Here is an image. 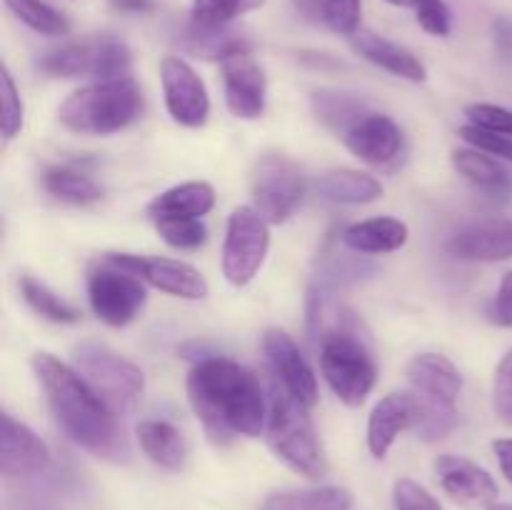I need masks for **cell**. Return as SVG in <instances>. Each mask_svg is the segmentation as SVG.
Segmentation results:
<instances>
[{"label": "cell", "instance_id": "obj_1", "mask_svg": "<svg viewBox=\"0 0 512 510\" xmlns=\"http://www.w3.org/2000/svg\"><path fill=\"white\" fill-rule=\"evenodd\" d=\"M188 398L213 443L225 445L235 435L255 438L268 423L260 380L223 355H208L190 370Z\"/></svg>", "mask_w": 512, "mask_h": 510}, {"label": "cell", "instance_id": "obj_2", "mask_svg": "<svg viewBox=\"0 0 512 510\" xmlns=\"http://www.w3.org/2000/svg\"><path fill=\"white\" fill-rule=\"evenodd\" d=\"M33 370L48 395L53 415L80 448L105 460H128V438L115 410L90 388L78 370L50 353H35Z\"/></svg>", "mask_w": 512, "mask_h": 510}, {"label": "cell", "instance_id": "obj_3", "mask_svg": "<svg viewBox=\"0 0 512 510\" xmlns=\"http://www.w3.org/2000/svg\"><path fill=\"white\" fill-rule=\"evenodd\" d=\"M143 113V93L133 78H108L75 90L58 115L73 133L110 135L128 128Z\"/></svg>", "mask_w": 512, "mask_h": 510}, {"label": "cell", "instance_id": "obj_4", "mask_svg": "<svg viewBox=\"0 0 512 510\" xmlns=\"http://www.w3.org/2000/svg\"><path fill=\"white\" fill-rule=\"evenodd\" d=\"M265 428H268L270 448L288 468L310 480H320L328 473V463H325L323 448L308 415V405L293 398L283 385H275L270 390Z\"/></svg>", "mask_w": 512, "mask_h": 510}, {"label": "cell", "instance_id": "obj_5", "mask_svg": "<svg viewBox=\"0 0 512 510\" xmlns=\"http://www.w3.org/2000/svg\"><path fill=\"white\" fill-rule=\"evenodd\" d=\"M318 345L320 368L333 393L345 405H363L378 380V368L358 325L330 330Z\"/></svg>", "mask_w": 512, "mask_h": 510}, {"label": "cell", "instance_id": "obj_6", "mask_svg": "<svg viewBox=\"0 0 512 510\" xmlns=\"http://www.w3.org/2000/svg\"><path fill=\"white\" fill-rule=\"evenodd\" d=\"M75 370L115 413L130 410L143 395V370L103 343L85 340L75 345Z\"/></svg>", "mask_w": 512, "mask_h": 510}, {"label": "cell", "instance_id": "obj_7", "mask_svg": "<svg viewBox=\"0 0 512 510\" xmlns=\"http://www.w3.org/2000/svg\"><path fill=\"white\" fill-rule=\"evenodd\" d=\"M38 65L48 75H60V78L93 75V78L108 80L120 78L130 68V50L123 40L110 38V35H95V38L48 50Z\"/></svg>", "mask_w": 512, "mask_h": 510}, {"label": "cell", "instance_id": "obj_8", "mask_svg": "<svg viewBox=\"0 0 512 510\" xmlns=\"http://www.w3.org/2000/svg\"><path fill=\"white\" fill-rule=\"evenodd\" d=\"M270 248L268 223L255 208H235L223 243V275L230 285H248L263 268Z\"/></svg>", "mask_w": 512, "mask_h": 510}, {"label": "cell", "instance_id": "obj_9", "mask_svg": "<svg viewBox=\"0 0 512 510\" xmlns=\"http://www.w3.org/2000/svg\"><path fill=\"white\" fill-rule=\"evenodd\" d=\"M145 298L148 295H145L143 280L135 278L128 270H120L115 265L110 268L95 265L88 270L90 308L103 323L113 325V328L133 323L140 310L145 308Z\"/></svg>", "mask_w": 512, "mask_h": 510}, {"label": "cell", "instance_id": "obj_10", "mask_svg": "<svg viewBox=\"0 0 512 510\" xmlns=\"http://www.w3.org/2000/svg\"><path fill=\"white\" fill-rule=\"evenodd\" d=\"M303 198V173L290 158L270 153L253 175V208L265 223H283Z\"/></svg>", "mask_w": 512, "mask_h": 510}, {"label": "cell", "instance_id": "obj_11", "mask_svg": "<svg viewBox=\"0 0 512 510\" xmlns=\"http://www.w3.org/2000/svg\"><path fill=\"white\" fill-rule=\"evenodd\" d=\"M105 263L128 270L135 278L145 280L163 293L185 300H203L208 295V283L198 268L173 258H145L130 253H105Z\"/></svg>", "mask_w": 512, "mask_h": 510}, {"label": "cell", "instance_id": "obj_12", "mask_svg": "<svg viewBox=\"0 0 512 510\" xmlns=\"http://www.w3.org/2000/svg\"><path fill=\"white\" fill-rule=\"evenodd\" d=\"M160 75L170 118L188 128H200L210 115V98L200 75L183 58H165Z\"/></svg>", "mask_w": 512, "mask_h": 510}, {"label": "cell", "instance_id": "obj_13", "mask_svg": "<svg viewBox=\"0 0 512 510\" xmlns=\"http://www.w3.org/2000/svg\"><path fill=\"white\" fill-rule=\"evenodd\" d=\"M263 350L270 370L280 380V385L293 398H298L300 403L313 408L318 403V380H315V373L308 360H305V355L300 353L298 343L285 330L270 328L263 335Z\"/></svg>", "mask_w": 512, "mask_h": 510}, {"label": "cell", "instance_id": "obj_14", "mask_svg": "<svg viewBox=\"0 0 512 510\" xmlns=\"http://www.w3.org/2000/svg\"><path fill=\"white\" fill-rule=\"evenodd\" d=\"M50 465V450L28 425L3 413L0 418V473L5 478H30Z\"/></svg>", "mask_w": 512, "mask_h": 510}, {"label": "cell", "instance_id": "obj_15", "mask_svg": "<svg viewBox=\"0 0 512 510\" xmlns=\"http://www.w3.org/2000/svg\"><path fill=\"white\" fill-rule=\"evenodd\" d=\"M225 103L240 120H258L265 113V73L250 53L223 60Z\"/></svg>", "mask_w": 512, "mask_h": 510}, {"label": "cell", "instance_id": "obj_16", "mask_svg": "<svg viewBox=\"0 0 512 510\" xmlns=\"http://www.w3.org/2000/svg\"><path fill=\"white\" fill-rule=\"evenodd\" d=\"M345 145L353 155H358L360 160L370 165H378V168H385V165H393L395 160L403 155L405 138L400 125L395 123L390 115L383 113H370L360 120L355 128H350L348 133L343 135Z\"/></svg>", "mask_w": 512, "mask_h": 510}, {"label": "cell", "instance_id": "obj_17", "mask_svg": "<svg viewBox=\"0 0 512 510\" xmlns=\"http://www.w3.org/2000/svg\"><path fill=\"white\" fill-rule=\"evenodd\" d=\"M435 473H438V483L443 485L445 493L465 508L490 505L498 498V483L493 480V475L468 458L440 455L435 460Z\"/></svg>", "mask_w": 512, "mask_h": 510}, {"label": "cell", "instance_id": "obj_18", "mask_svg": "<svg viewBox=\"0 0 512 510\" xmlns=\"http://www.w3.org/2000/svg\"><path fill=\"white\" fill-rule=\"evenodd\" d=\"M448 253L460 260L495 263L512 258V220L495 218L465 225L448 240Z\"/></svg>", "mask_w": 512, "mask_h": 510}, {"label": "cell", "instance_id": "obj_19", "mask_svg": "<svg viewBox=\"0 0 512 510\" xmlns=\"http://www.w3.org/2000/svg\"><path fill=\"white\" fill-rule=\"evenodd\" d=\"M415 423V395L390 393L380 400L370 413L368 448L375 458H385L398 435L413 428Z\"/></svg>", "mask_w": 512, "mask_h": 510}, {"label": "cell", "instance_id": "obj_20", "mask_svg": "<svg viewBox=\"0 0 512 510\" xmlns=\"http://www.w3.org/2000/svg\"><path fill=\"white\" fill-rule=\"evenodd\" d=\"M408 380L413 383L415 395L445 400V403H458V395L463 390L460 370L455 368L453 360L440 353L415 355L408 363Z\"/></svg>", "mask_w": 512, "mask_h": 510}, {"label": "cell", "instance_id": "obj_21", "mask_svg": "<svg viewBox=\"0 0 512 510\" xmlns=\"http://www.w3.org/2000/svg\"><path fill=\"white\" fill-rule=\"evenodd\" d=\"M353 48L355 53L363 55L365 60L375 63L378 68L388 70V73L398 75V78L413 80V83H423V80L428 78L425 65L420 63L408 48L393 43V40H385L380 38V35L360 30V33L353 35Z\"/></svg>", "mask_w": 512, "mask_h": 510}, {"label": "cell", "instance_id": "obj_22", "mask_svg": "<svg viewBox=\"0 0 512 510\" xmlns=\"http://www.w3.org/2000/svg\"><path fill=\"white\" fill-rule=\"evenodd\" d=\"M345 248L355 253L385 255L400 250L408 243V225L398 218H370L348 225L340 233Z\"/></svg>", "mask_w": 512, "mask_h": 510}, {"label": "cell", "instance_id": "obj_23", "mask_svg": "<svg viewBox=\"0 0 512 510\" xmlns=\"http://www.w3.org/2000/svg\"><path fill=\"white\" fill-rule=\"evenodd\" d=\"M215 190L213 185L203 180H190V183L175 185L165 190L158 198L150 200L148 215L153 220L160 218H203L213 210Z\"/></svg>", "mask_w": 512, "mask_h": 510}, {"label": "cell", "instance_id": "obj_24", "mask_svg": "<svg viewBox=\"0 0 512 510\" xmlns=\"http://www.w3.org/2000/svg\"><path fill=\"white\" fill-rule=\"evenodd\" d=\"M315 190H318L325 200H330V203L345 205L373 203V200H378L380 195H383V185H380L378 178L353 168L325 170V173L315 180Z\"/></svg>", "mask_w": 512, "mask_h": 510}, {"label": "cell", "instance_id": "obj_25", "mask_svg": "<svg viewBox=\"0 0 512 510\" xmlns=\"http://www.w3.org/2000/svg\"><path fill=\"white\" fill-rule=\"evenodd\" d=\"M138 443L155 465L165 470H180L185 465V440L168 420H140Z\"/></svg>", "mask_w": 512, "mask_h": 510}, {"label": "cell", "instance_id": "obj_26", "mask_svg": "<svg viewBox=\"0 0 512 510\" xmlns=\"http://www.w3.org/2000/svg\"><path fill=\"white\" fill-rule=\"evenodd\" d=\"M183 48L188 53L198 55V58L220 60L223 63L230 55L248 53L250 43L240 33L230 30L228 25L225 28H205V25H198L190 20L183 33Z\"/></svg>", "mask_w": 512, "mask_h": 510}, {"label": "cell", "instance_id": "obj_27", "mask_svg": "<svg viewBox=\"0 0 512 510\" xmlns=\"http://www.w3.org/2000/svg\"><path fill=\"white\" fill-rule=\"evenodd\" d=\"M313 110L323 125H328L335 133H348L350 128L360 123L365 115H370L368 103L358 95L343 93V90H315Z\"/></svg>", "mask_w": 512, "mask_h": 510}, {"label": "cell", "instance_id": "obj_28", "mask_svg": "<svg viewBox=\"0 0 512 510\" xmlns=\"http://www.w3.org/2000/svg\"><path fill=\"white\" fill-rule=\"evenodd\" d=\"M453 165L463 178H468L470 183L488 190V193L508 195L512 190V178L508 170H505L498 160L485 155L483 150L478 148L453 150Z\"/></svg>", "mask_w": 512, "mask_h": 510}, {"label": "cell", "instance_id": "obj_29", "mask_svg": "<svg viewBox=\"0 0 512 510\" xmlns=\"http://www.w3.org/2000/svg\"><path fill=\"white\" fill-rule=\"evenodd\" d=\"M263 510H353V495L335 485L280 490L265 500Z\"/></svg>", "mask_w": 512, "mask_h": 510}, {"label": "cell", "instance_id": "obj_30", "mask_svg": "<svg viewBox=\"0 0 512 510\" xmlns=\"http://www.w3.org/2000/svg\"><path fill=\"white\" fill-rule=\"evenodd\" d=\"M43 188L53 198L73 205L95 203L103 195L100 185L88 173L73 168V165H50L43 173Z\"/></svg>", "mask_w": 512, "mask_h": 510}, {"label": "cell", "instance_id": "obj_31", "mask_svg": "<svg viewBox=\"0 0 512 510\" xmlns=\"http://www.w3.org/2000/svg\"><path fill=\"white\" fill-rule=\"evenodd\" d=\"M20 293H23L25 303L35 310L38 315H43L45 320H53V323H78L80 310L75 305H70L68 300L60 298L58 293L43 285L40 280H35L33 275H20Z\"/></svg>", "mask_w": 512, "mask_h": 510}, {"label": "cell", "instance_id": "obj_32", "mask_svg": "<svg viewBox=\"0 0 512 510\" xmlns=\"http://www.w3.org/2000/svg\"><path fill=\"white\" fill-rule=\"evenodd\" d=\"M455 425H458V408H455V403L415 395L413 428L418 430L420 438L428 440V443H435V440H443L445 435L453 433Z\"/></svg>", "mask_w": 512, "mask_h": 510}, {"label": "cell", "instance_id": "obj_33", "mask_svg": "<svg viewBox=\"0 0 512 510\" xmlns=\"http://www.w3.org/2000/svg\"><path fill=\"white\" fill-rule=\"evenodd\" d=\"M13 15L23 20L30 30L43 35H65L70 30L68 18L45 0H5Z\"/></svg>", "mask_w": 512, "mask_h": 510}, {"label": "cell", "instance_id": "obj_34", "mask_svg": "<svg viewBox=\"0 0 512 510\" xmlns=\"http://www.w3.org/2000/svg\"><path fill=\"white\" fill-rule=\"evenodd\" d=\"M265 0H193V13L190 20L205 28H225L230 20L250 10L263 8Z\"/></svg>", "mask_w": 512, "mask_h": 510}, {"label": "cell", "instance_id": "obj_35", "mask_svg": "<svg viewBox=\"0 0 512 510\" xmlns=\"http://www.w3.org/2000/svg\"><path fill=\"white\" fill-rule=\"evenodd\" d=\"M155 228L165 243L178 250H195L208 240V228L200 218H160Z\"/></svg>", "mask_w": 512, "mask_h": 510}, {"label": "cell", "instance_id": "obj_36", "mask_svg": "<svg viewBox=\"0 0 512 510\" xmlns=\"http://www.w3.org/2000/svg\"><path fill=\"white\" fill-rule=\"evenodd\" d=\"M0 100H3V138L13 140L23 128V100H20L13 75L5 65L0 73Z\"/></svg>", "mask_w": 512, "mask_h": 510}, {"label": "cell", "instance_id": "obj_37", "mask_svg": "<svg viewBox=\"0 0 512 510\" xmlns=\"http://www.w3.org/2000/svg\"><path fill=\"white\" fill-rule=\"evenodd\" d=\"M493 405L498 418L512 428V350L503 355L493 378Z\"/></svg>", "mask_w": 512, "mask_h": 510}, {"label": "cell", "instance_id": "obj_38", "mask_svg": "<svg viewBox=\"0 0 512 510\" xmlns=\"http://www.w3.org/2000/svg\"><path fill=\"white\" fill-rule=\"evenodd\" d=\"M465 115L478 128L490 130V133L510 135L512 138V110L508 108H500V105L490 103H475L465 110Z\"/></svg>", "mask_w": 512, "mask_h": 510}, {"label": "cell", "instance_id": "obj_39", "mask_svg": "<svg viewBox=\"0 0 512 510\" xmlns=\"http://www.w3.org/2000/svg\"><path fill=\"white\" fill-rule=\"evenodd\" d=\"M460 138L465 143H470L473 148L483 150L488 155H498V158L512 160V138L510 135H500V133H490V130L478 128V125H465L460 128Z\"/></svg>", "mask_w": 512, "mask_h": 510}, {"label": "cell", "instance_id": "obj_40", "mask_svg": "<svg viewBox=\"0 0 512 510\" xmlns=\"http://www.w3.org/2000/svg\"><path fill=\"white\" fill-rule=\"evenodd\" d=\"M395 510H443L438 500L420 483L410 478H400L393 488Z\"/></svg>", "mask_w": 512, "mask_h": 510}, {"label": "cell", "instance_id": "obj_41", "mask_svg": "<svg viewBox=\"0 0 512 510\" xmlns=\"http://www.w3.org/2000/svg\"><path fill=\"white\" fill-rule=\"evenodd\" d=\"M325 23L343 35L358 33L360 0H328L325 3Z\"/></svg>", "mask_w": 512, "mask_h": 510}, {"label": "cell", "instance_id": "obj_42", "mask_svg": "<svg viewBox=\"0 0 512 510\" xmlns=\"http://www.w3.org/2000/svg\"><path fill=\"white\" fill-rule=\"evenodd\" d=\"M418 23L430 35H448L453 28V15L445 0H423L418 5Z\"/></svg>", "mask_w": 512, "mask_h": 510}, {"label": "cell", "instance_id": "obj_43", "mask_svg": "<svg viewBox=\"0 0 512 510\" xmlns=\"http://www.w3.org/2000/svg\"><path fill=\"white\" fill-rule=\"evenodd\" d=\"M488 315L495 325L512 328V270L503 275V283H500V290L498 295H495V300L490 303Z\"/></svg>", "mask_w": 512, "mask_h": 510}, {"label": "cell", "instance_id": "obj_44", "mask_svg": "<svg viewBox=\"0 0 512 510\" xmlns=\"http://www.w3.org/2000/svg\"><path fill=\"white\" fill-rule=\"evenodd\" d=\"M495 35V48H498L500 58L512 63V20L498 18L493 25Z\"/></svg>", "mask_w": 512, "mask_h": 510}, {"label": "cell", "instance_id": "obj_45", "mask_svg": "<svg viewBox=\"0 0 512 510\" xmlns=\"http://www.w3.org/2000/svg\"><path fill=\"white\" fill-rule=\"evenodd\" d=\"M493 450L500 463V470H503L505 478L512 483V438H498L493 443Z\"/></svg>", "mask_w": 512, "mask_h": 510}, {"label": "cell", "instance_id": "obj_46", "mask_svg": "<svg viewBox=\"0 0 512 510\" xmlns=\"http://www.w3.org/2000/svg\"><path fill=\"white\" fill-rule=\"evenodd\" d=\"M325 3H328V0H293L295 10L308 20L325 18Z\"/></svg>", "mask_w": 512, "mask_h": 510}, {"label": "cell", "instance_id": "obj_47", "mask_svg": "<svg viewBox=\"0 0 512 510\" xmlns=\"http://www.w3.org/2000/svg\"><path fill=\"white\" fill-rule=\"evenodd\" d=\"M120 13H150L155 8V0H110Z\"/></svg>", "mask_w": 512, "mask_h": 510}, {"label": "cell", "instance_id": "obj_48", "mask_svg": "<svg viewBox=\"0 0 512 510\" xmlns=\"http://www.w3.org/2000/svg\"><path fill=\"white\" fill-rule=\"evenodd\" d=\"M388 3H393V5H400V8H418L420 3H423V0H388Z\"/></svg>", "mask_w": 512, "mask_h": 510}, {"label": "cell", "instance_id": "obj_49", "mask_svg": "<svg viewBox=\"0 0 512 510\" xmlns=\"http://www.w3.org/2000/svg\"><path fill=\"white\" fill-rule=\"evenodd\" d=\"M485 510H512V503H490Z\"/></svg>", "mask_w": 512, "mask_h": 510}]
</instances>
